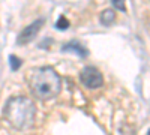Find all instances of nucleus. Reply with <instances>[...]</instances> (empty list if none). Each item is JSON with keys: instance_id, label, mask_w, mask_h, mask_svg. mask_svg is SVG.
<instances>
[{"instance_id": "obj_5", "label": "nucleus", "mask_w": 150, "mask_h": 135, "mask_svg": "<svg viewBox=\"0 0 150 135\" xmlns=\"http://www.w3.org/2000/svg\"><path fill=\"white\" fill-rule=\"evenodd\" d=\"M62 51H65V53H75L80 57H87V56H89L87 48L83 47L80 41H71V42L65 44L63 47H62Z\"/></svg>"}, {"instance_id": "obj_8", "label": "nucleus", "mask_w": 150, "mask_h": 135, "mask_svg": "<svg viewBox=\"0 0 150 135\" xmlns=\"http://www.w3.org/2000/svg\"><path fill=\"white\" fill-rule=\"evenodd\" d=\"M9 62H11V68H12V71H18L20 69V66L23 65V62L17 57V56H11L9 57Z\"/></svg>"}, {"instance_id": "obj_6", "label": "nucleus", "mask_w": 150, "mask_h": 135, "mask_svg": "<svg viewBox=\"0 0 150 135\" xmlns=\"http://www.w3.org/2000/svg\"><path fill=\"white\" fill-rule=\"evenodd\" d=\"M99 20H101V23L104 24V26H111V24L116 21V12L112 9H104L101 12Z\"/></svg>"}, {"instance_id": "obj_2", "label": "nucleus", "mask_w": 150, "mask_h": 135, "mask_svg": "<svg viewBox=\"0 0 150 135\" xmlns=\"http://www.w3.org/2000/svg\"><path fill=\"white\" fill-rule=\"evenodd\" d=\"M3 117L18 131H26L33 126L36 119V107L33 101L24 96H15L8 99L3 107Z\"/></svg>"}, {"instance_id": "obj_4", "label": "nucleus", "mask_w": 150, "mask_h": 135, "mask_svg": "<svg viewBox=\"0 0 150 135\" xmlns=\"http://www.w3.org/2000/svg\"><path fill=\"white\" fill-rule=\"evenodd\" d=\"M44 24H45V20H44V18H39V20L33 21L32 24H29V26L18 35L17 44H18V45H26V44L32 42L36 36H38V33L41 32V29H42Z\"/></svg>"}, {"instance_id": "obj_9", "label": "nucleus", "mask_w": 150, "mask_h": 135, "mask_svg": "<svg viewBox=\"0 0 150 135\" xmlns=\"http://www.w3.org/2000/svg\"><path fill=\"white\" fill-rule=\"evenodd\" d=\"M111 3H112V6H114L116 9H119V11H122V12L126 11V6H125V0H111Z\"/></svg>"}, {"instance_id": "obj_1", "label": "nucleus", "mask_w": 150, "mask_h": 135, "mask_svg": "<svg viewBox=\"0 0 150 135\" xmlns=\"http://www.w3.org/2000/svg\"><path fill=\"white\" fill-rule=\"evenodd\" d=\"M32 95L39 101H51L62 90V78L51 66L36 68L29 75Z\"/></svg>"}, {"instance_id": "obj_7", "label": "nucleus", "mask_w": 150, "mask_h": 135, "mask_svg": "<svg viewBox=\"0 0 150 135\" xmlns=\"http://www.w3.org/2000/svg\"><path fill=\"white\" fill-rule=\"evenodd\" d=\"M56 27H57L59 30H66V29H69V21H68V18H66L65 15H60V18H59L57 23H56Z\"/></svg>"}, {"instance_id": "obj_3", "label": "nucleus", "mask_w": 150, "mask_h": 135, "mask_svg": "<svg viewBox=\"0 0 150 135\" xmlns=\"http://www.w3.org/2000/svg\"><path fill=\"white\" fill-rule=\"evenodd\" d=\"M80 80H81L83 86L87 89H99L104 84L102 72L95 66H86L80 74Z\"/></svg>"}]
</instances>
